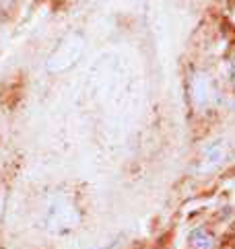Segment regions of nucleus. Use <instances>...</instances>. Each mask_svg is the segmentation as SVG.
Instances as JSON below:
<instances>
[{
	"label": "nucleus",
	"instance_id": "nucleus-1",
	"mask_svg": "<svg viewBox=\"0 0 235 249\" xmlns=\"http://www.w3.org/2000/svg\"><path fill=\"white\" fill-rule=\"evenodd\" d=\"M80 50H83V39H80V35L70 33L64 41L58 43L56 52H54V54L50 56L48 68L52 70V72H60V70L70 68V66L77 62Z\"/></svg>",
	"mask_w": 235,
	"mask_h": 249
},
{
	"label": "nucleus",
	"instance_id": "nucleus-2",
	"mask_svg": "<svg viewBox=\"0 0 235 249\" xmlns=\"http://www.w3.org/2000/svg\"><path fill=\"white\" fill-rule=\"evenodd\" d=\"M225 157H227V148H225L223 140H216L213 144H209L204 148V155H202V163H200V171H211V169L219 167Z\"/></svg>",
	"mask_w": 235,
	"mask_h": 249
},
{
	"label": "nucleus",
	"instance_id": "nucleus-3",
	"mask_svg": "<svg viewBox=\"0 0 235 249\" xmlns=\"http://www.w3.org/2000/svg\"><path fill=\"white\" fill-rule=\"evenodd\" d=\"M190 249H215V237L211 231L206 229H196L188 237Z\"/></svg>",
	"mask_w": 235,
	"mask_h": 249
},
{
	"label": "nucleus",
	"instance_id": "nucleus-4",
	"mask_svg": "<svg viewBox=\"0 0 235 249\" xmlns=\"http://www.w3.org/2000/svg\"><path fill=\"white\" fill-rule=\"evenodd\" d=\"M231 76H233V85H235V58H233V64H231Z\"/></svg>",
	"mask_w": 235,
	"mask_h": 249
}]
</instances>
